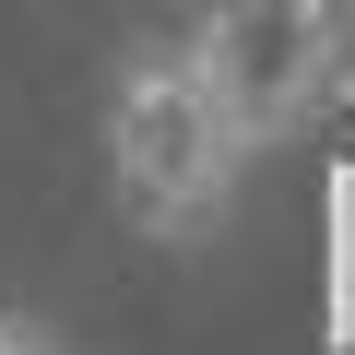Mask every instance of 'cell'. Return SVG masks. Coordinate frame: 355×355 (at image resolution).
Segmentation results:
<instances>
[{
  "label": "cell",
  "mask_w": 355,
  "mask_h": 355,
  "mask_svg": "<svg viewBox=\"0 0 355 355\" xmlns=\"http://www.w3.org/2000/svg\"><path fill=\"white\" fill-rule=\"evenodd\" d=\"M95 142H107L119 214H130L154 249H202V237L237 214L249 166H261V142L237 130V107L214 95V71H202L190 36H130V48L107 60Z\"/></svg>",
  "instance_id": "1"
},
{
  "label": "cell",
  "mask_w": 355,
  "mask_h": 355,
  "mask_svg": "<svg viewBox=\"0 0 355 355\" xmlns=\"http://www.w3.org/2000/svg\"><path fill=\"white\" fill-rule=\"evenodd\" d=\"M0 355H83L48 308H24V296H0Z\"/></svg>",
  "instance_id": "3"
},
{
  "label": "cell",
  "mask_w": 355,
  "mask_h": 355,
  "mask_svg": "<svg viewBox=\"0 0 355 355\" xmlns=\"http://www.w3.org/2000/svg\"><path fill=\"white\" fill-rule=\"evenodd\" d=\"M343 119H355V71H343Z\"/></svg>",
  "instance_id": "4"
},
{
  "label": "cell",
  "mask_w": 355,
  "mask_h": 355,
  "mask_svg": "<svg viewBox=\"0 0 355 355\" xmlns=\"http://www.w3.org/2000/svg\"><path fill=\"white\" fill-rule=\"evenodd\" d=\"M190 48H202L214 95L237 107V130L272 154V142H296L343 95V71H355V0H202Z\"/></svg>",
  "instance_id": "2"
}]
</instances>
